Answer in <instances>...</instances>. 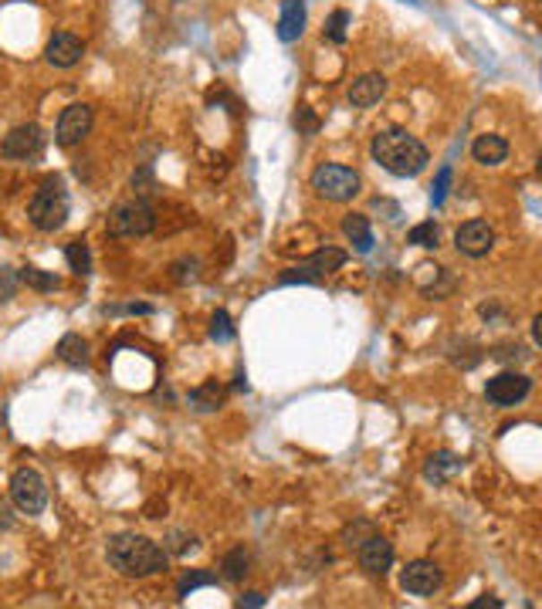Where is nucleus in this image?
I'll list each match as a JSON object with an SVG mask.
<instances>
[{
    "label": "nucleus",
    "instance_id": "obj_1",
    "mask_svg": "<svg viewBox=\"0 0 542 609\" xmlns=\"http://www.w3.org/2000/svg\"><path fill=\"white\" fill-rule=\"evenodd\" d=\"M370 152L390 176H417V173H424L427 163H431L427 146H424L420 139L410 136V133H403V129H383V133H376L370 142Z\"/></svg>",
    "mask_w": 542,
    "mask_h": 609
},
{
    "label": "nucleus",
    "instance_id": "obj_2",
    "mask_svg": "<svg viewBox=\"0 0 542 609\" xmlns=\"http://www.w3.org/2000/svg\"><path fill=\"white\" fill-rule=\"evenodd\" d=\"M108 565L125 579H150L167 569V548H159L146 535H116L106 548Z\"/></svg>",
    "mask_w": 542,
    "mask_h": 609
},
{
    "label": "nucleus",
    "instance_id": "obj_3",
    "mask_svg": "<svg viewBox=\"0 0 542 609\" xmlns=\"http://www.w3.org/2000/svg\"><path fill=\"white\" fill-rule=\"evenodd\" d=\"M28 220H31L38 230H58L68 220V193H65V186L58 180H47L41 183V190L31 197L28 203Z\"/></svg>",
    "mask_w": 542,
    "mask_h": 609
},
{
    "label": "nucleus",
    "instance_id": "obj_4",
    "mask_svg": "<svg viewBox=\"0 0 542 609\" xmlns=\"http://www.w3.org/2000/svg\"><path fill=\"white\" fill-rule=\"evenodd\" d=\"M156 227V210L142 197L116 203L106 220V230L112 237H146Z\"/></svg>",
    "mask_w": 542,
    "mask_h": 609
},
{
    "label": "nucleus",
    "instance_id": "obj_5",
    "mask_svg": "<svg viewBox=\"0 0 542 609\" xmlns=\"http://www.w3.org/2000/svg\"><path fill=\"white\" fill-rule=\"evenodd\" d=\"M359 186H363L359 173L342 167V163H323V167H315V173H312V190H315L319 197L332 200V203L353 200L359 193Z\"/></svg>",
    "mask_w": 542,
    "mask_h": 609
},
{
    "label": "nucleus",
    "instance_id": "obj_6",
    "mask_svg": "<svg viewBox=\"0 0 542 609\" xmlns=\"http://www.w3.org/2000/svg\"><path fill=\"white\" fill-rule=\"evenodd\" d=\"M11 498H14L21 515H41L47 504V485L34 467H21L11 477Z\"/></svg>",
    "mask_w": 542,
    "mask_h": 609
},
{
    "label": "nucleus",
    "instance_id": "obj_7",
    "mask_svg": "<svg viewBox=\"0 0 542 609\" xmlns=\"http://www.w3.org/2000/svg\"><path fill=\"white\" fill-rule=\"evenodd\" d=\"M342 264H346V251L340 247H319L309 261H302V264H295L292 271H285L279 278L281 285H309V281H323L325 274L340 271Z\"/></svg>",
    "mask_w": 542,
    "mask_h": 609
},
{
    "label": "nucleus",
    "instance_id": "obj_8",
    "mask_svg": "<svg viewBox=\"0 0 542 609\" xmlns=\"http://www.w3.org/2000/svg\"><path fill=\"white\" fill-rule=\"evenodd\" d=\"M529 393H532V380L522 376V373H515V369H505V373H498V376H492V380L485 382L488 403H492V407H502V410L519 407Z\"/></svg>",
    "mask_w": 542,
    "mask_h": 609
},
{
    "label": "nucleus",
    "instance_id": "obj_9",
    "mask_svg": "<svg viewBox=\"0 0 542 609\" xmlns=\"http://www.w3.org/2000/svg\"><path fill=\"white\" fill-rule=\"evenodd\" d=\"M92 122H95L92 106H85V102H72V106H68L62 116H58L55 142H58V146H65V150H72V146H78L82 139L92 133Z\"/></svg>",
    "mask_w": 542,
    "mask_h": 609
},
{
    "label": "nucleus",
    "instance_id": "obj_10",
    "mask_svg": "<svg viewBox=\"0 0 542 609\" xmlns=\"http://www.w3.org/2000/svg\"><path fill=\"white\" fill-rule=\"evenodd\" d=\"M441 586H444V572H441L434 562H427V559L407 562V569L400 572V589L410 596H420V599L434 596Z\"/></svg>",
    "mask_w": 542,
    "mask_h": 609
},
{
    "label": "nucleus",
    "instance_id": "obj_11",
    "mask_svg": "<svg viewBox=\"0 0 542 609\" xmlns=\"http://www.w3.org/2000/svg\"><path fill=\"white\" fill-rule=\"evenodd\" d=\"M454 247L468 258H485L495 247V230L488 227V220H468L454 230Z\"/></svg>",
    "mask_w": 542,
    "mask_h": 609
},
{
    "label": "nucleus",
    "instance_id": "obj_12",
    "mask_svg": "<svg viewBox=\"0 0 542 609\" xmlns=\"http://www.w3.org/2000/svg\"><path fill=\"white\" fill-rule=\"evenodd\" d=\"M41 129L34 125V122H28V125H14L7 136H4V142H0V152L7 156V159H28V156H38L41 152Z\"/></svg>",
    "mask_w": 542,
    "mask_h": 609
},
{
    "label": "nucleus",
    "instance_id": "obj_13",
    "mask_svg": "<svg viewBox=\"0 0 542 609\" xmlns=\"http://www.w3.org/2000/svg\"><path fill=\"white\" fill-rule=\"evenodd\" d=\"M357 559L370 576L383 579L390 569H393V545H390L383 535H370V538L357 548Z\"/></svg>",
    "mask_w": 542,
    "mask_h": 609
},
{
    "label": "nucleus",
    "instance_id": "obj_14",
    "mask_svg": "<svg viewBox=\"0 0 542 609\" xmlns=\"http://www.w3.org/2000/svg\"><path fill=\"white\" fill-rule=\"evenodd\" d=\"M82 55H85V45L78 41L75 34H68V30L55 34L45 47V61L55 64V68H75L78 61H82Z\"/></svg>",
    "mask_w": 542,
    "mask_h": 609
},
{
    "label": "nucleus",
    "instance_id": "obj_15",
    "mask_svg": "<svg viewBox=\"0 0 542 609\" xmlns=\"http://www.w3.org/2000/svg\"><path fill=\"white\" fill-rule=\"evenodd\" d=\"M383 95H387V78L380 75V72H370V75H359L357 81L349 85V106L370 108L376 106Z\"/></svg>",
    "mask_w": 542,
    "mask_h": 609
},
{
    "label": "nucleus",
    "instance_id": "obj_16",
    "mask_svg": "<svg viewBox=\"0 0 542 609\" xmlns=\"http://www.w3.org/2000/svg\"><path fill=\"white\" fill-rule=\"evenodd\" d=\"M305 30V4L302 0H281L279 38L281 41H298Z\"/></svg>",
    "mask_w": 542,
    "mask_h": 609
},
{
    "label": "nucleus",
    "instance_id": "obj_17",
    "mask_svg": "<svg viewBox=\"0 0 542 609\" xmlns=\"http://www.w3.org/2000/svg\"><path fill=\"white\" fill-rule=\"evenodd\" d=\"M471 156L478 159L481 167H498V163H505V156H509V142L502 136H492V133H485L471 142Z\"/></svg>",
    "mask_w": 542,
    "mask_h": 609
},
{
    "label": "nucleus",
    "instance_id": "obj_18",
    "mask_svg": "<svg viewBox=\"0 0 542 609\" xmlns=\"http://www.w3.org/2000/svg\"><path fill=\"white\" fill-rule=\"evenodd\" d=\"M458 471H461V457H454L451 450H437V454H431L427 464H424V477L434 481V485H448Z\"/></svg>",
    "mask_w": 542,
    "mask_h": 609
},
{
    "label": "nucleus",
    "instance_id": "obj_19",
    "mask_svg": "<svg viewBox=\"0 0 542 609\" xmlns=\"http://www.w3.org/2000/svg\"><path fill=\"white\" fill-rule=\"evenodd\" d=\"M342 234L353 241L359 254H370L373 251V230H370V220L363 217V213H346L342 217Z\"/></svg>",
    "mask_w": 542,
    "mask_h": 609
},
{
    "label": "nucleus",
    "instance_id": "obj_20",
    "mask_svg": "<svg viewBox=\"0 0 542 609\" xmlns=\"http://www.w3.org/2000/svg\"><path fill=\"white\" fill-rule=\"evenodd\" d=\"M248 565H251V555L245 545L231 548L224 559H220V579H228V582H241V579L248 576Z\"/></svg>",
    "mask_w": 542,
    "mask_h": 609
},
{
    "label": "nucleus",
    "instance_id": "obj_21",
    "mask_svg": "<svg viewBox=\"0 0 542 609\" xmlns=\"http://www.w3.org/2000/svg\"><path fill=\"white\" fill-rule=\"evenodd\" d=\"M58 359L68 365H89V342L75 332L62 335V342H58Z\"/></svg>",
    "mask_w": 542,
    "mask_h": 609
},
{
    "label": "nucleus",
    "instance_id": "obj_22",
    "mask_svg": "<svg viewBox=\"0 0 542 609\" xmlns=\"http://www.w3.org/2000/svg\"><path fill=\"white\" fill-rule=\"evenodd\" d=\"M190 403H194V410H201V413L217 410V407L224 403V386H217V382H203V386H197V390L190 393Z\"/></svg>",
    "mask_w": 542,
    "mask_h": 609
},
{
    "label": "nucleus",
    "instance_id": "obj_23",
    "mask_svg": "<svg viewBox=\"0 0 542 609\" xmlns=\"http://www.w3.org/2000/svg\"><path fill=\"white\" fill-rule=\"evenodd\" d=\"M65 258H68V268L78 274V278H85V274H92V251H89V244L85 241H72L65 247Z\"/></svg>",
    "mask_w": 542,
    "mask_h": 609
},
{
    "label": "nucleus",
    "instance_id": "obj_24",
    "mask_svg": "<svg viewBox=\"0 0 542 609\" xmlns=\"http://www.w3.org/2000/svg\"><path fill=\"white\" fill-rule=\"evenodd\" d=\"M17 274H21V285H28V288H34V291H55L58 288V278L41 271V268H21Z\"/></svg>",
    "mask_w": 542,
    "mask_h": 609
},
{
    "label": "nucleus",
    "instance_id": "obj_25",
    "mask_svg": "<svg viewBox=\"0 0 542 609\" xmlns=\"http://www.w3.org/2000/svg\"><path fill=\"white\" fill-rule=\"evenodd\" d=\"M203 586H217V576L214 572H184L180 582H176V596L186 599V596L194 593V589H203Z\"/></svg>",
    "mask_w": 542,
    "mask_h": 609
},
{
    "label": "nucleus",
    "instance_id": "obj_26",
    "mask_svg": "<svg viewBox=\"0 0 542 609\" xmlns=\"http://www.w3.org/2000/svg\"><path fill=\"white\" fill-rule=\"evenodd\" d=\"M346 28H349V11H332V17L325 21V38L332 45H346Z\"/></svg>",
    "mask_w": 542,
    "mask_h": 609
},
{
    "label": "nucleus",
    "instance_id": "obj_27",
    "mask_svg": "<svg viewBox=\"0 0 542 609\" xmlns=\"http://www.w3.org/2000/svg\"><path fill=\"white\" fill-rule=\"evenodd\" d=\"M437 224L434 220H424V224H417V227L410 230V244H417V247H437Z\"/></svg>",
    "mask_w": 542,
    "mask_h": 609
},
{
    "label": "nucleus",
    "instance_id": "obj_28",
    "mask_svg": "<svg viewBox=\"0 0 542 609\" xmlns=\"http://www.w3.org/2000/svg\"><path fill=\"white\" fill-rule=\"evenodd\" d=\"M211 339H214V342H231L234 339V325L228 312H214V319H211Z\"/></svg>",
    "mask_w": 542,
    "mask_h": 609
},
{
    "label": "nucleus",
    "instance_id": "obj_29",
    "mask_svg": "<svg viewBox=\"0 0 542 609\" xmlns=\"http://www.w3.org/2000/svg\"><path fill=\"white\" fill-rule=\"evenodd\" d=\"M17 285H21V274L7 271V268H0V302H11L14 298Z\"/></svg>",
    "mask_w": 542,
    "mask_h": 609
},
{
    "label": "nucleus",
    "instance_id": "obj_30",
    "mask_svg": "<svg viewBox=\"0 0 542 609\" xmlns=\"http://www.w3.org/2000/svg\"><path fill=\"white\" fill-rule=\"evenodd\" d=\"M295 129H298V133H305V136L319 133V119L312 116V108H298V112H295Z\"/></svg>",
    "mask_w": 542,
    "mask_h": 609
},
{
    "label": "nucleus",
    "instance_id": "obj_31",
    "mask_svg": "<svg viewBox=\"0 0 542 609\" xmlns=\"http://www.w3.org/2000/svg\"><path fill=\"white\" fill-rule=\"evenodd\" d=\"M186 548H194V535L173 532V535H170V545H167V552H176V555H184Z\"/></svg>",
    "mask_w": 542,
    "mask_h": 609
},
{
    "label": "nucleus",
    "instance_id": "obj_32",
    "mask_svg": "<svg viewBox=\"0 0 542 609\" xmlns=\"http://www.w3.org/2000/svg\"><path fill=\"white\" fill-rule=\"evenodd\" d=\"M448 183H451V169L444 167L441 173H437V186H434V203H441V200H444V193H448Z\"/></svg>",
    "mask_w": 542,
    "mask_h": 609
},
{
    "label": "nucleus",
    "instance_id": "obj_33",
    "mask_svg": "<svg viewBox=\"0 0 542 609\" xmlns=\"http://www.w3.org/2000/svg\"><path fill=\"white\" fill-rule=\"evenodd\" d=\"M468 609H502V599H495V596H485V599H475Z\"/></svg>",
    "mask_w": 542,
    "mask_h": 609
},
{
    "label": "nucleus",
    "instance_id": "obj_34",
    "mask_svg": "<svg viewBox=\"0 0 542 609\" xmlns=\"http://www.w3.org/2000/svg\"><path fill=\"white\" fill-rule=\"evenodd\" d=\"M237 606H251V609H258V606H264V596H262V593H248V596H241V599H237Z\"/></svg>",
    "mask_w": 542,
    "mask_h": 609
},
{
    "label": "nucleus",
    "instance_id": "obj_35",
    "mask_svg": "<svg viewBox=\"0 0 542 609\" xmlns=\"http://www.w3.org/2000/svg\"><path fill=\"white\" fill-rule=\"evenodd\" d=\"M532 339H536V346L542 349V315H536V319H532Z\"/></svg>",
    "mask_w": 542,
    "mask_h": 609
},
{
    "label": "nucleus",
    "instance_id": "obj_36",
    "mask_svg": "<svg viewBox=\"0 0 542 609\" xmlns=\"http://www.w3.org/2000/svg\"><path fill=\"white\" fill-rule=\"evenodd\" d=\"M0 528H11V515H7V508L0 502Z\"/></svg>",
    "mask_w": 542,
    "mask_h": 609
},
{
    "label": "nucleus",
    "instance_id": "obj_37",
    "mask_svg": "<svg viewBox=\"0 0 542 609\" xmlns=\"http://www.w3.org/2000/svg\"><path fill=\"white\" fill-rule=\"evenodd\" d=\"M539 173H542V159H539Z\"/></svg>",
    "mask_w": 542,
    "mask_h": 609
}]
</instances>
